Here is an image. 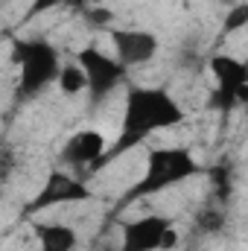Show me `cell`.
Returning <instances> with one entry per match:
<instances>
[{
  "label": "cell",
  "instance_id": "obj_14",
  "mask_svg": "<svg viewBox=\"0 0 248 251\" xmlns=\"http://www.w3.org/2000/svg\"><path fill=\"white\" fill-rule=\"evenodd\" d=\"M15 164H18V158H15V152L12 149H0V181H6L12 173H15Z\"/></svg>",
  "mask_w": 248,
  "mask_h": 251
},
{
  "label": "cell",
  "instance_id": "obj_9",
  "mask_svg": "<svg viewBox=\"0 0 248 251\" xmlns=\"http://www.w3.org/2000/svg\"><path fill=\"white\" fill-rule=\"evenodd\" d=\"M105 155V137L97 128H82L67 137L62 146V161L70 167H94Z\"/></svg>",
  "mask_w": 248,
  "mask_h": 251
},
{
  "label": "cell",
  "instance_id": "obj_12",
  "mask_svg": "<svg viewBox=\"0 0 248 251\" xmlns=\"http://www.w3.org/2000/svg\"><path fill=\"white\" fill-rule=\"evenodd\" d=\"M225 228V213L219 207H204L196 216V231L198 234H219Z\"/></svg>",
  "mask_w": 248,
  "mask_h": 251
},
{
  "label": "cell",
  "instance_id": "obj_13",
  "mask_svg": "<svg viewBox=\"0 0 248 251\" xmlns=\"http://www.w3.org/2000/svg\"><path fill=\"white\" fill-rule=\"evenodd\" d=\"M246 26H248V6L237 3V6L228 12V18H225V35H231V32H243Z\"/></svg>",
  "mask_w": 248,
  "mask_h": 251
},
{
  "label": "cell",
  "instance_id": "obj_5",
  "mask_svg": "<svg viewBox=\"0 0 248 251\" xmlns=\"http://www.w3.org/2000/svg\"><path fill=\"white\" fill-rule=\"evenodd\" d=\"M91 199V190L85 187L82 178L62 173V170H53L47 176V181L41 184L38 196L29 201V213H38V210H50L56 204H70V201H85Z\"/></svg>",
  "mask_w": 248,
  "mask_h": 251
},
{
  "label": "cell",
  "instance_id": "obj_15",
  "mask_svg": "<svg viewBox=\"0 0 248 251\" xmlns=\"http://www.w3.org/2000/svg\"><path fill=\"white\" fill-rule=\"evenodd\" d=\"M59 3H67V0H32L29 15H41V12H47V9H56Z\"/></svg>",
  "mask_w": 248,
  "mask_h": 251
},
{
  "label": "cell",
  "instance_id": "obj_8",
  "mask_svg": "<svg viewBox=\"0 0 248 251\" xmlns=\"http://www.w3.org/2000/svg\"><path fill=\"white\" fill-rule=\"evenodd\" d=\"M173 222L167 216H158V213L125 222L123 225V249L120 251H161L164 231Z\"/></svg>",
  "mask_w": 248,
  "mask_h": 251
},
{
  "label": "cell",
  "instance_id": "obj_6",
  "mask_svg": "<svg viewBox=\"0 0 248 251\" xmlns=\"http://www.w3.org/2000/svg\"><path fill=\"white\" fill-rule=\"evenodd\" d=\"M210 70H213V76L219 82V97H222L225 108L248 102V67L243 59L213 56L210 59Z\"/></svg>",
  "mask_w": 248,
  "mask_h": 251
},
{
  "label": "cell",
  "instance_id": "obj_4",
  "mask_svg": "<svg viewBox=\"0 0 248 251\" xmlns=\"http://www.w3.org/2000/svg\"><path fill=\"white\" fill-rule=\"evenodd\" d=\"M79 67L85 70V79H88V97L94 105H99L105 97L114 94V88H120L125 82V67L114 56H105L102 50L97 47H85L79 50L76 56Z\"/></svg>",
  "mask_w": 248,
  "mask_h": 251
},
{
  "label": "cell",
  "instance_id": "obj_11",
  "mask_svg": "<svg viewBox=\"0 0 248 251\" xmlns=\"http://www.w3.org/2000/svg\"><path fill=\"white\" fill-rule=\"evenodd\" d=\"M56 85H59V91L67 94V97H76V94L88 91V79H85V70L79 67V62L62 64L59 67V76H56Z\"/></svg>",
  "mask_w": 248,
  "mask_h": 251
},
{
  "label": "cell",
  "instance_id": "obj_10",
  "mask_svg": "<svg viewBox=\"0 0 248 251\" xmlns=\"http://www.w3.org/2000/svg\"><path fill=\"white\" fill-rule=\"evenodd\" d=\"M41 251H76L79 234L64 222H32Z\"/></svg>",
  "mask_w": 248,
  "mask_h": 251
},
{
  "label": "cell",
  "instance_id": "obj_3",
  "mask_svg": "<svg viewBox=\"0 0 248 251\" xmlns=\"http://www.w3.org/2000/svg\"><path fill=\"white\" fill-rule=\"evenodd\" d=\"M15 62L21 64L18 100H32L47 85L56 82L59 67H62V56L44 38H18L15 41Z\"/></svg>",
  "mask_w": 248,
  "mask_h": 251
},
{
  "label": "cell",
  "instance_id": "obj_1",
  "mask_svg": "<svg viewBox=\"0 0 248 251\" xmlns=\"http://www.w3.org/2000/svg\"><path fill=\"white\" fill-rule=\"evenodd\" d=\"M181 120H184L181 105L164 88H131L128 97H125L120 137H117L114 149L102 155V161H111V158L123 155L128 149H134L137 143H143L149 134H155L161 128H170V126H178Z\"/></svg>",
  "mask_w": 248,
  "mask_h": 251
},
{
  "label": "cell",
  "instance_id": "obj_7",
  "mask_svg": "<svg viewBox=\"0 0 248 251\" xmlns=\"http://www.w3.org/2000/svg\"><path fill=\"white\" fill-rule=\"evenodd\" d=\"M111 41H114V50H117L114 59L123 64L125 70L152 62L155 53H158V38L146 29H114Z\"/></svg>",
  "mask_w": 248,
  "mask_h": 251
},
{
  "label": "cell",
  "instance_id": "obj_2",
  "mask_svg": "<svg viewBox=\"0 0 248 251\" xmlns=\"http://www.w3.org/2000/svg\"><path fill=\"white\" fill-rule=\"evenodd\" d=\"M196 173H198V164L187 149H152L149 158H146L140 181L134 187H128L123 204L146 199V196H158L161 190L181 184L187 178H193Z\"/></svg>",
  "mask_w": 248,
  "mask_h": 251
}]
</instances>
